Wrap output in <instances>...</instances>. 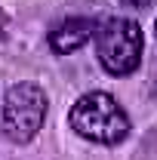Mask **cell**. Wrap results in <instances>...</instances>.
<instances>
[{"instance_id":"1","label":"cell","mask_w":157,"mask_h":160,"mask_svg":"<svg viewBox=\"0 0 157 160\" xmlns=\"http://www.w3.org/2000/svg\"><path fill=\"white\" fill-rule=\"evenodd\" d=\"M68 123L80 139L96 142V145H120L129 136V117L108 92H86L80 96L71 111Z\"/></svg>"},{"instance_id":"2","label":"cell","mask_w":157,"mask_h":160,"mask_svg":"<svg viewBox=\"0 0 157 160\" xmlns=\"http://www.w3.org/2000/svg\"><path fill=\"white\" fill-rule=\"evenodd\" d=\"M142 49H145L142 25L133 19L114 16L96 28V56H99V65L111 77L133 74L142 65Z\"/></svg>"},{"instance_id":"3","label":"cell","mask_w":157,"mask_h":160,"mask_svg":"<svg viewBox=\"0 0 157 160\" xmlns=\"http://www.w3.org/2000/svg\"><path fill=\"white\" fill-rule=\"evenodd\" d=\"M46 108L49 99L37 83H13L3 96V136L16 145H28L43 129Z\"/></svg>"},{"instance_id":"4","label":"cell","mask_w":157,"mask_h":160,"mask_svg":"<svg viewBox=\"0 0 157 160\" xmlns=\"http://www.w3.org/2000/svg\"><path fill=\"white\" fill-rule=\"evenodd\" d=\"M96 34V25L93 19H83V16H71V19L59 22L53 31H49V46L53 52L68 56V52H77L83 43H89Z\"/></svg>"},{"instance_id":"5","label":"cell","mask_w":157,"mask_h":160,"mask_svg":"<svg viewBox=\"0 0 157 160\" xmlns=\"http://www.w3.org/2000/svg\"><path fill=\"white\" fill-rule=\"evenodd\" d=\"M123 6H129V9H145V6H151L154 0H120Z\"/></svg>"},{"instance_id":"6","label":"cell","mask_w":157,"mask_h":160,"mask_svg":"<svg viewBox=\"0 0 157 160\" xmlns=\"http://www.w3.org/2000/svg\"><path fill=\"white\" fill-rule=\"evenodd\" d=\"M154 34H157V19H154Z\"/></svg>"}]
</instances>
